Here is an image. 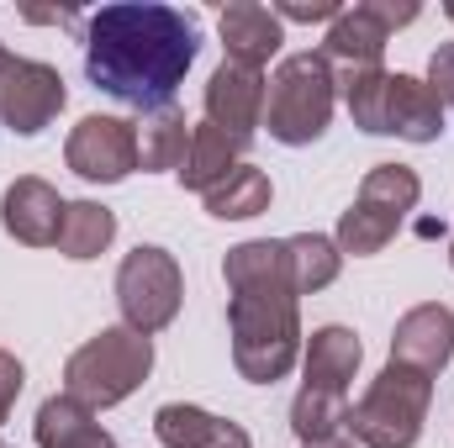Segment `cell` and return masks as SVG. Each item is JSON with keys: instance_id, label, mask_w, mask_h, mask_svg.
<instances>
[{"instance_id": "6", "label": "cell", "mask_w": 454, "mask_h": 448, "mask_svg": "<svg viewBox=\"0 0 454 448\" xmlns=\"http://www.w3.org/2000/svg\"><path fill=\"white\" fill-rule=\"evenodd\" d=\"M428 406H434V380L407 364H386L370 380V390L348 406V433L359 448H418Z\"/></svg>"}, {"instance_id": "21", "label": "cell", "mask_w": 454, "mask_h": 448, "mask_svg": "<svg viewBox=\"0 0 454 448\" xmlns=\"http://www.w3.org/2000/svg\"><path fill=\"white\" fill-rule=\"evenodd\" d=\"M201 201H207V212H212L217 222H248V217H264V212H270L275 185H270V174H264V169L238 164L223 185H217V190H207Z\"/></svg>"}, {"instance_id": "29", "label": "cell", "mask_w": 454, "mask_h": 448, "mask_svg": "<svg viewBox=\"0 0 454 448\" xmlns=\"http://www.w3.org/2000/svg\"><path fill=\"white\" fill-rule=\"evenodd\" d=\"M21 16H27V21H59V27H69L80 11H21Z\"/></svg>"}, {"instance_id": "18", "label": "cell", "mask_w": 454, "mask_h": 448, "mask_svg": "<svg viewBox=\"0 0 454 448\" xmlns=\"http://www.w3.org/2000/svg\"><path fill=\"white\" fill-rule=\"evenodd\" d=\"M37 448H116V438L96 422L90 406H80L74 396H48L37 406Z\"/></svg>"}, {"instance_id": "30", "label": "cell", "mask_w": 454, "mask_h": 448, "mask_svg": "<svg viewBox=\"0 0 454 448\" xmlns=\"http://www.w3.org/2000/svg\"><path fill=\"white\" fill-rule=\"evenodd\" d=\"M301 448H359L354 438H328V444H301Z\"/></svg>"}, {"instance_id": "23", "label": "cell", "mask_w": 454, "mask_h": 448, "mask_svg": "<svg viewBox=\"0 0 454 448\" xmlns=\"http://www.w3.org/2000/svg\"><path fill=\"white\" fill-rule=\"evenodd\" d=\"M291 433L301 444H328L348 433V396L339 390H317V385H301L296 401H291Z\"/></svg>"}, {"instance_id": "33", "label": "cell", "mask_w": 454, "mask_h": 448, "mask_svg": "<svg viewBox=\"0 0 454 448\" xmlns=\"http://www.w3.org/2000/svg\"><path fill=\"white\" fill-rule=\"evenodd\" d=\"M0 448H5V444H0Z\"/></svg>"}, {"instance_id": "15", "label": "cell", "mask_w": 454, "mask_h": 448, "mask_svg": "<svg viewBox=\"0 0 454 448\" xmlns=\"http://www.w3.org/2000/svg\"><path fill=\"white\" fill-rule=\"evenodd\" d=\"M217 32H223L227 64H248V69H264L280 42H286V27L270 5H254V0H232L217 16Z\"/></svg>"}, {"instance_id": "9", "label": "cell", "mask_w": 454, "mask_h": 448, "mask_svg": "<svg viewBox=\"0 0 454 448\" xmlns=\"http://www.w3.org/2000/svg\"><path fill=\"white\" fill-rule=\"evenodd\" d=\"M407 21H418V5H412V0H407V5H391V0L348 5V11H339V21L328 27V37H323L317 53L328 58L333 74L386 69V64H380V58H386V42H391V32L407 27Z\"/></svg>"}, {"instance_id": "22", "label": "cell", "mask_w": 454, "mask_h": 448, "mask_svg": "<svg viewBox=\"0 0 454 448\" xmlns=\"http://www.w3.org/2000/svg\"><path fill=\"white\" fill-rule=\"evenodd\" d=\"M286 264H291L296 296H317V290H328L339 280L343 253H339V243L323 237V232H296V237H286Z\"/></svg>"}, {"instance_id": "4", "label": "cell", "mask_w": 454, "mask_h": 448, "mask_svg": "<svg viewBox=\"0 0 454 448\" xmlns=\"http://www.w3.org/2000/svg\"><path fill=\"white\" fill-rule=\"evenodd\" d=\"M153 375V337L132 333L127 322L101 328L96 337H85L69 364H64V396H74L90 412L121 406L143 380Z\"/></svg>"}, {"instance_id": "20", "label": "cell", "mask_w": 454, "mask_h": 448, "mask_svg": "<svg viewBox=\"0 0 454 448\" xmlns=\"http://www.w3.org/2000/svg\"><path fill=\"white\" fill-rule=\"evenodd\" d=\"M116 237V212H106L101 201H69L64 206V222H59V253L85 264V259H101Z\"/></svg>"}, {"instance_id": "1", "label": "cell", "mask_w": 454, "mask_h": 448, "mask_svg": "<svg viewBox=\"0 0 454 448\" xmlns=\"http://www.w3.org/2000/svg\"><path fill=\"white\" fill-rule=\"evenodd\" d=\"M196 53H201L196 16H185L175 5L127 0V5H101L85 21L90 85L137 112L175 106V90L185 85Z\"/></svg>"}, {"instance_id": "3", "label": "cell", "mask_w": 454, "mask_h": 448, "mask_svg": "<svg viewBox=\"0 0 454 448\" xmlns=\"http://www.w3.org/2000/svg\"><path fill=\"white\" fill-rule=\"evenodd\" d=\"M354 127L370 137H402V143H439L444 106L418 74L364 69V74H333Z\"/></svg>"}, {"instance_id": "17", "label": "cell", "mask_w": 454, "mask_h": 448, "mask_svg": "<svg viewBox=\"0 0 454 448\" xmlns=\"http://www.w3.org/2000/svg\"><path fill=\"white\" fill-rule=\"evenodd\" d=\"M243 137H232L223 127H212V121H201V127H191V148H185V158H180V185L185 190H196V196H207V190H217L227 174L243 164Z\"/></svg>"}, {"instance_id": "27", "label": "cell", "mask_w": 454, "mask_h": 448, "mask_svg": "<svg viewBox=\"0 0 454 448\" xmlns=\"http://www.w3.org/2000/svg\"><path fill=\"white\" fill-rule=\"evenodd\" d=\"M21 385H27V369H21V359L0 348V422L11 417V406H16V396H21Z\"/></svg>"}, {"instance_id": "16", "label": "cell", "mask_w": 454, "mask_h": 448, "mask_svg": "<svg viewBox=\"0 0 454 448\" xmlns=\"http://www.w3.org/2000/svg\"><path fill=\"white\" fill-rule=\"evenodd\" d=\"M359 359H364V348H359V337L339 328V322H328V328H317V333L301 343V385H317V390H339L348 396V380L359 375Z\"/></svg>"}, {"instance_id": "13", "label": "cell", "mask_w": 454, "mask_h": 448, "mask_svg": "<svg viewBox=\"0 0 454 448\" xmlns=\"http://www.w3.org/2000/svg\"><path fill=\"white\" fill-rule=\"evenodd\" d=\"M454 359V312L439 301H423L412 306L396 333H391V364H407L418 375H444V364Z\"/></svg>"}, {"instance_id": "32", "label": "cell", "mask_w": 454, "mask_h": 448, "mask_svg": "<svg viewBox=\"0 0 454 448\" xmlns=\"http://www.w3.org/2000/svg\"><path fill=\"white\" fill-rule=\"evenodd\" d=\"M444 16H450V21H454V5H444Z\"/></svg>"}, {"instance_id": "25", "label": "cell", "mask_w": 454, "mask_h": 448, "mask_svg": "<svg viewBox=\"0 0 454 448\" xmlns=\"http://www.w3.org/2000/svg\"><path fill=\"white\" fill-rule=\"evenodd\" d=\"M428 90L439 96V106L450 116L454 112V42H439L434 48V58H428Z\"/></svg>"}, {"instance_id": "14", "label": "cell", "mask_w": 454, "mask_h": 448, "mask_svg": "<svg viewBox=\"0 0 454 448\" xmlns=\"http://www.w3.org/2000/svg\"><path fill=\"white\" fill-rule=\"evenodd\" d=\"M64 206H69V201H64L48 180L21 174V180H11L5 196H0V227H5L21 248H48V243H59Z\"/></svg>"}, {"instance_id": "7", "label": "cell", "mask_w": 454, "mask_h": 448, "mask_svg": "<svg viewBox=\"0 0 454 448\" xmlns=\"http://www.w3.org/2000/svg\"><path fill=\"white\" fill-rule=\"evenodd\" d=\"M418 201H423L418 169H407V164H375V169L359 180L354 206L339 217V232H333L339 253H354V259L380 253V248L402 232V222L418 212Z\"/></svg>"}, {"instance_id": "24", "label": "cell", "mask_w": 454, "mask_h": 448, "mask_svg": "<svg viewBox=\"0 0 454 448\" xmlns=\"http://www.w3.org/2000/svg\"><path fill=\"white\" fill-rule=\"evenodd\" d=\"M223 428L227 417H212L207 406H185V401H169L153 412V438L164 448H207Z\"/></svg>"}, {"instance_id": "10", "label": "cell", "mask_w": 454, "mask_h": 448, "mask_svg": "<svg viewBox=\"0 0 454 448\" xmlns=\"http://www.w3.org/2000/svg\"><path fill=\"white\" fill-rule=\"evenodd\" d=\"M69 90L64 74L53 64L37 58H16L11 48H0V127L16 137H37L43 127H53L64 112Z\"/></svg>"}, {"instance_id": "28", "label": "cell", "mask_w": 454, "mask_h": 448, "mask_svg": "<svg viewBox=\"0 0 454 448\" xmlns=\"http://www.w3.org/2000/svg\"><path fill=\"white\" fill-rule=\"evenodd\" d=\"M207 448H254V438H248L238 422H227V428H223V433H217V438H212Z\"/></svg>"}, {"instance_id": "26", "label": "cell", "mask_w": 454, "mask_h": 448, "mask_svg": "<svg viewBox=\"0 0 454 448\" xmlns=\"http://www.w3.org/2000/svg\"><path fill=\"white\" fill-rule=\"evenodd\" d=\"M339 11L343 5H333V0H312V5H307V0H280V5H275L280 27H286V21H328V27H333Z\"/></svg>"}, {"instance_id": "5", "label": "cell", "mask_w": 454, "mask_h": 448, "mask_svg": "<svg viewBox=\"0 0 454 448\" xmlns=\"http://www.w3.org/2000/svg\"><path fill=\"white\" fill-rule=\"evenodd\" d=\"M339 101V80L323 53H291L264 85V127L286 148H307L328 132Z\"/></svg>"}, {"instance_id": "2", "label": "cell", "mask_w": 454, "mask_h": 448, "mask_svg": "<svg viewBox=\"0 0 454 448\" xmlns=\"http://www.w3.org/2000/svg\"><path fill=\"white\" fill-rule=\"evenodd\" d=\"M227 333H232V364L248 385H275L301 359V312L296 285L286 264V237H248L227 248Z\"/></svg>"}, {"instance_id": "12", "label": "cell", "mask_w": 454, "mask_h": 448, "mask_svg": "<svg viewBox=\"0 0 454 448\" xmlns=\"http://www.w3.org/2000/svg\"><path fill=\"white\" fill-rule=\"evenodd\" d=\"M207 121L243 137V143H254V132L264 127V69L223 58L207 80Z\"/></svg>"}, {"instance_id": "8", "label": "cell", "mask_w": 454, "mask_h": 448, "mask_svg": "<svg viewBox=\"0 0 454 448\" xmlns=\"http://www.w3.org/2000/svg\"><path fill=\"white\" fill-rule=\"evenodd\" d=\"M180 301H185V274H180L169 248L137 243L116 264V306H121V322L132 333H143V337L164 333L180 317Z\"/></svg>"}, {"instance_id": "11", "label": "cell", "mask_w": 454, "mask_h": 448, "mask_svg": "<svg viewBox=\"0 0 454 448\" xmlns=\"http://www.w3.org/2000/svg\"><path fill=\"white\" fill-rule=\"evenodd\" d=\"M64 164L85 180V185H121L137 169V121L127 116H80L69 143H64Z\"/></svg>"}, {"instance_id": "31", "label": "cell", "mask_w": 454, "mask_h": 448, "mask_svg": "<svg viewBox=\"0 0 454 448\" xmlns=\"http://www.w3.org/2000/svg\"><path fill=\"white\" fill-rule=\"evenodd\" d=\"M450 269H454V237H450Z\"/></svg>"}, {"instance_id": "19", "label": "cell", "mask_w": 454, "mask_h": 448, "mask_svg": "<svg viewBox=\"0 0 454 448\" xmlns=\"http://www.w3.org/2000/svg\"><path fill=\"white\" fill-rule=\"evenodd\" d=\"M185 148H191V121H185L180 106L143 112V121H137V169H143V174L180 169Z\"/></svg>"}]
</instances>
